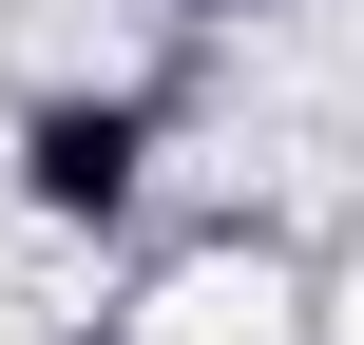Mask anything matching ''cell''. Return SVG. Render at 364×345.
Returning a JSON list of instances; mask_svg holds the SVG:
<instances>
[{"label": "cell", "mask_w": 364, "mask_h": 345, "mask_svg": "<svg viewBox=\"0 0 364 345\" xmlns=\"http://www.w3.org/2000/svg\"><path fill=\"white\" fill-rule=\"evenodd\" d=\"M77 345H307V307H288V250L269 230H192V250H154L134 269V307Z\"/></svg>", "instance_id": "obj_2"}, {"label": "cell", "mask_w": 364, "mask_h": 345, "mask_svg": "<svg viewBox=\"0 0 364 345\" xmlns=\"http://www.w3.org/2000/svg\"><path fill=\"white\" fill-rule=\"evenodd\" d=\"M19 211L115 250V230L154 211V96H115V77H58V96H19Z\"/></svg>", "instance_id": "obj_1"}, {"label": "cell", "mask_w": 364, "mask_h": 345, "mask_svg": "<svg viewBox=\"0 0 364 345\" xmlns=\"http://www.w3.org/2000/svg\"><path fill=\"white\" fill-rule=\"evenodd\" d=\"M173 19H192V38H250V19H288V0H173Z\"/></svg>", "instance_id": "obj_3"}]
</instances>
